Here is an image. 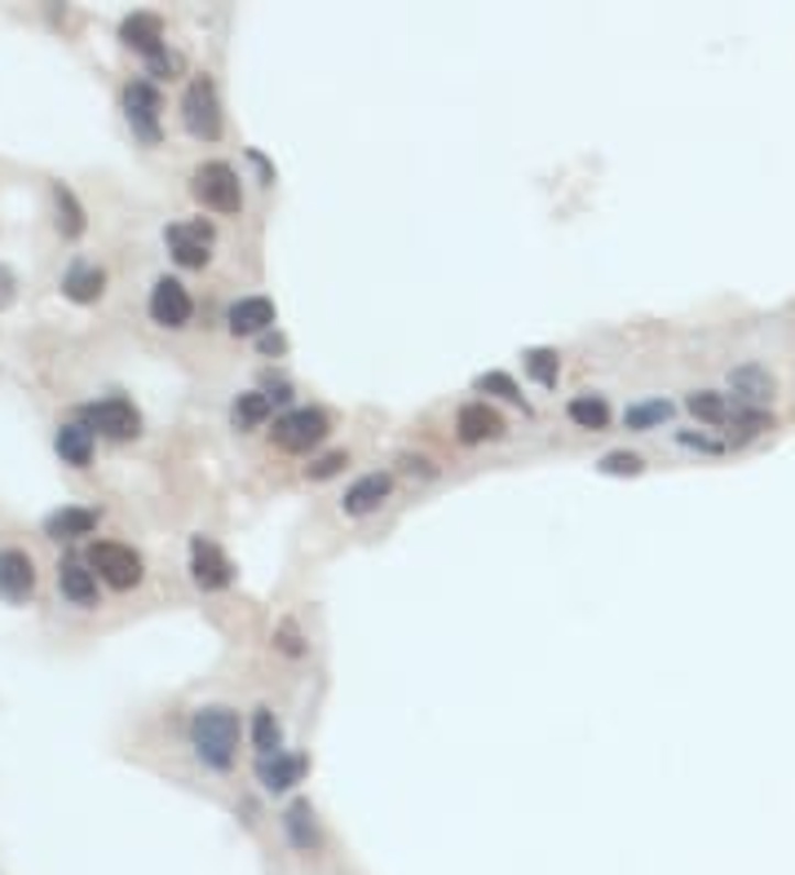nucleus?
Instances as JSON below:
<instances>
[{
  "mask_svg": "<svg viewBox=\"0 0 795 875\" xmlns=\"http://www.w3.org/2000/svg\"><path fill=\"white\" fill-rule=\"evenodd\" d=\"M190 575H195L199 589H226V583L235 579L226 553H221L213 539H204V535L190 544Z\"/></svg>",
  "mask_w": 795,
  "mask_h": 875,
  "instance_id": "obj_11",
  "label": "nucleus"
},
{
  "mask_svg": "<svg viewBox=\"0 0 795 875\" xmlns=\"http://www.w3.org/2000/svg\"><path fill=\"white\" fill-rule=\"evenodd\" d=\"M667 416H672V403H667V398H654V403L628 407V412H623V425H628V429H654V425H663Z\"/></svg>",
  "mask_w": 795,
  "mask_h": 875,
  "instance_id": "obj_29",
  "label": "nucleus"
},
{
  "mask_svg": "<svg viewBox=\"0 0 795 875\" xmlns=\"http://www.w3.org/2000/svg\"><path fill=\"white\" fill-rule=\"evenodd\" d=\"M265 416H270V394H239L235 407H230L235 429H257Z\"/></svg>",
  "mask_w": 795,
  "mask_h": 875,
  "instance_id": "obj_25",
  "label": "nucleus"
},
{
  "mask_svg": "<svg viewBox=\"0 0 795 875\" xmlns=\"http://www.w3.org/2000/svg\"><path fill=\"white\" fill-rule=\"evenodd\" d=\"M182 120H186V129H190L195 138H204V142L221 138V102H217V89H213L208 76L190 80V89H186V98H182Z\"/></svg>",
  "mask_w": 795,
  "mask_h": 875,
  "instance_id": "obj_3",
  "label": "nucleus"
},
{
  "mask_svg": "<svg viewBox=\"0 0 795 875\" xmlns=\"http://www.w3.org/2000/svg\"><path fill=\"white\" fill-rule=\"evenodd\" d=\"M680 447H698V451H725L720 438H707V434H680Z\"/></svg>",
  "mask_w": 795,
  "mask_h": 875,
  "instance_id": "obj_35",
  "label": "nucleus"
},
{
  "mask_svg": "<svg viewBox=\"0 0 795 875\" xmlns=\"http://www.w3.org/2000/svg\"><path fill=\"white\" fill-rule=\"evenodd\" d=\"M257 778L270 787V791H287L305 778V756H287V752H274V756H261L257 761Z\"/></svg>",
  "mask_w": 795,
  "mask_h": 875,
  "instance_id": "obj_14",
  "label": "nucleus"
},
{
  "mask_svg": "<svg viewBox=\"0 0 795 875\" xmlns=\"http://www.w3.org/2000/svg\"><path fill=\"white\" fill-rule=\"evenodd\" d=\"M345 464H349V456H345V451H331V456H323V460L309 464V478H314V482H318V478H331V473H340Z\"/></svg>",
  "mask_w": 795,
  "mask_h": 875,
  "instance_id": "obj_33",
  "label": "nucleus"
},
{
  "mask_svg": "<svg viewBox=\"0 0 795 875\" xmlns=\"http://www.w3.org/2000/svg\"><path fill=\"white\" fill-rule=\"evenodd\" d=\"M478 390L500 394V398H509V403H522V390H518V385H513V376H504V372H487V376H478Z\"/></svg>",
  "mask_w": 795,
  "mask_h": 875,
  "instance_id": "obj_32",
  "label": "nucleus"
},
{
  "mask_svg": "<svg viewBox=\"0 0 795 875\" xmlns=\"http://www.w3.org/2000/svg\"><path fill=\"white\" fill-rule=\"evenodd\" d=\"M98 526V513L94 508H58L45 517V535L50 539H76V535H89Z\"/></svg>",
  "mask_w": 795,
  "mask_h": 875,
  "instance_id": "obj_19",
  "label": "nucleus"
},
{
  "mask_svg": "<svg viewBox=\"0 0 795 875\" xmlns=\"http://www.w3.org/2000/svg\"><path fill=\"white\" fill-rule=\"evenodd\" d=\"M270 438H274V447H279V451H309V447H318V442L327 438V416H323V412H314V407L287 412V416H279V420H274Z\"/></svg>",
  "mask_w": 795,
  "mask_h": 875,
  "instance_id": "obj_4",
  "label": "nucleus"
},
{
  "mask_svg": "<svg viewBox=\"0 0 795 875\" xmlns=\"http://www.w3.org/2000/svg\"><path fill=\"white\" fill-rule=\"evenodd\" d=\"M252 743H257V752H261V756L283 752V725L274 721V712H270V708H261V712L252 717Z\"/></svg>",
  "mask_w": 795,
  "mask_h": 875,
  "instance_id": "obj_26",
  "label": "nucleus"
},
{
  "mask_svg": "<svg viewBox=\"0 0 795 875\" xmlns=\"http://www.w3.org/2000/svg\"><path fill=\"white\" fill-rule=\"evenodd\" d=\"M729 425H733V429H729V442L742 447V442H751L760 429H773V416H769L764 407H733V412H729Z\"/></svg>",
  "mask_w": 795,
  "mask_h": 875,
  "instance_id": "obj_23",
  "label": "nucleus"
},
{
  "mask_svg": "<svg viewBox=\"0 0 795 875\" xmlns=\"http://www.w3.org/2000/svg\"><path fill=\"white\" fill-rule=\"evenodd\" d=\"M190 743L204 765L230 769V761L239 752V717L230 708H199L190 721Z\"/></svg>",
  "mask_w": 795,
  "mask_h": 875,
  "instance_id": "obj_1",
  "label": "nucleus"
},
{
  "mask_svg": "<svg viewBox=\"0 0 795 875\" xmlns=\"http://www.w3.org/2000/svg\"><path fill=\"white\" fill-rule=\"evenodd\" d=\"M36 589V566L19 548H0V598L6 602H28Z\"/></svg>",
  "mask_w": 795,
  "mask_h": 875,
  "instance_id": "obj_9",
  "label": "nucleus"
},
{
  "mask_svg": "<svg viewBox=\"0 0 795 875\" xmlns=\"http://www.w3.org/2000/svg\"><path fill=\"white\" fill-rule=\"evenodd\" d=\"M146 63H151V72H155V76H177V72H182V58H177V54H168V50L151 54Z\"/></svg>",
  "mask_w": 795,
  "mask_h": 875,
  "instance_id": "obj_34",
  "label": "nucleus"
},
{
  "mask_svg": "<svg viewBox=\"0 0 795 875\" xmlns=\"http://www.w3.org/2000/svg\"><path fill=\"white\" fill-rule=\"evenodd\" d=\"M190 190H195V199H199L204 208H213V212H239V208H243L239 177H235V168H230V164H221V160H213V164L195 168Z\"/></svg>",
  "mask_w": 795,
  "mask_h": 875,
  "instance_id": "obj_2",
  "label": "nucleus"
},
{
  "mask_svg": "<svg viewBox=\"0 0 795 875\" xmlns=\"http://www.w3.org/2000/svg\"><path fill=\"white\" fill-rule=\"evenodd\" d=\"M89 561L111 589H133V583H142V557L124 544H94Z\"/></svg>",
  "mask_w": 795,
  "mask_h": 875,
  "instance_id": "obj_5",
  "label": "nucleus"
},
{
  "mask_svg": "<svg viewBox=\"0 0 795 875\" xmlns=\"http://www.w3.org/2000/svg\"><path fill=\"white\" fill-rule=\"evenodd\" d=\"M58 589H63V598H72L76 606H89V602H98V575H94L85 561H63V566H58Z\"/></svg>",
  "mask_w": 795,
  "mask_h": 875,
  "instance_id": "obj_17",
  "label": "nucleus"
},
{
  "mask_svg": "<svg viewBox=\"0 0 795 875\" xmlns=\"http://www.w3.org/2000/svg\"><path fill=\"white\" fill-rule=\"evenodd\" d=\"M168 248H173V256H177L182 265H190V270L204 265V261L213 256V252H208V248H213V221L199 217V221L173 226V230H168Z\"/></svg>",
  "mask_w": 795,
  "mask_h": 875,
  "instance_id": "obj_10",
  "label": "nucleus"
},
{
  "mask_svg": "<svg viewBox=\"0 0 795 875\" xmlns=\"http://www.w3.org/2000/svg\"><path fill=\"white\" fill-rule=\"evenodd\" d=\"M102 283H107V274H102L98 265L76 261V265L67 270V278H63V292H67L72 302H98V297H102Z\"/></svg>",
  "mask_w": 795,
  "mask_h": 875,
  "instance_id": "obj_20",
  "label": "nucleus"
},
{
  "mask_svg": "<svg viewBox=\"0 0 795 875\" xmlns=\"http://www.w3.org/2000/svg\"><path fill=\"white\" fill-rule=\"evenodd\" d=\"M645 469V460L636 456V451H610V456H601V473H614V478H636Z\"/></svg>",
  "mask_w": 795,
  "mask_h": 875,
  "instance_id": "obj_31",
  "label": "nucleus"
},
{
  "mask_svg": "<svg viewBox=\"0 0 795 875\" xmlns=\"http://www.w3.org/2000/svg\"><path fill=\"white\" fill-rule=\"evenodd\" d=\"M389 491H393V478H389V473H367V478H358V482L345 491L340 508L353 513V517H362V513L380 508V504L389 500Z\"/></svg>",
  "mask_w": 795,
  "mask_h": 875,
  "instance_id": "obj_13",
  "label": "nucleus"
},
{
  "mask_svg": "<svg viewBox=\"0 0 795 875\" xmlns=\"http://www.w3.org/2000/svg\"><path fill=\"white\" fill-rule=\"evenodd\" d=\"M54 199H58V230L67 234V239H76L80 230H85V212H80V204H76V195L58 182L54 186Z\"/></svg>",
  "mask_w": 795,
  "mask_h": 875,
  "instance_id": "obj_27",
  "label": "nucleus"
},
{
  "mask_svg": "<svg viewBox=\"0 0 795 875\" xmlns=\"http://www.w3.org/2000/svg\"><path fill=\"white\" fill-rule=\"evenodd\" d=\"M689 412H694L698 420H707V425H729V403H725V394H711V390L689 394Z\"/></svg>",
  "mask_w": 795,
  "mask_h": 875,
  "instance_id": "obj_28",
  "label": "nucleus"
},
{
  "mask_svg": "<svg viewBox=\"0 0 795 875\" xmlns=\"http://www.w3.org/2000/svg\"><path fill=\"white\" fill-rule=\"evenodd\" d=\"M120 36H124V45L142 50L146 58L164 50V28H160V19H155V14H133V19H124Z\"/></svg>",
  "mask_w": 795,
  "mask_h": 875,
  "instance_id": "obj_18",
  "label": "nucleus"
},
{
  "mask_svg": "<svg viewBox=\"0 0 795 875\" xmlns=\"http://www.w3.org/2000/svg\"><path fill=\"white\" fill-rule=\"evenodd\" d=\"M526 372H531V381H540L544 390H553V385H557V372H562L557 350H531V354H526Z\"/></svg>",
  "mask_w": 795,
  "mask_h": 875,
  "instance_id": "obj_30",
  "label": "nucleus"
},
{
  "mask_svg": "<svg viewBox=\"0 0 795 875\" xmlns=\"http://www.w3.org/2000/svg\"><path fill=\"white\" fill-rule=\"evenodd\" d=\"M570 420L579 425V429H592V434H601L606 425H610V403L601 398V394H579V398H570Z\"/></svg>",
  "mask_w": 795,
  "mask_h": 875,
  "instance_id": "obj_22",
  "label": "nucleus"
},
{
  "mask_svg": "<svg viewBox=\"0 0 795 875\" xmlns=\"http://www.w3.org/2000/svg\"><path fill=\"white\" fill-rule=\"evenodd\" d=\"M283 827H287V840H292L296 849H314V844H318V831H314V809H309V800H296V805L283 813Z\"/></svg>",
  "mask_w": 795,
  "mask_h": 875,
  "instance_id": "obj_24",
  "label": "nucleus"
},
{
  "mask_svg": "<svg viewBox=\"0 0 795 875\" xmlns=\"http://www.w3.org/2000/svg\"><path fill=\"white\" fill-rule=\"evenodd\" d=\"M85 425L98 429V434H107V438H133V434H142V416H138V407L129 398H102V403L85 407Z\"/></svg>",
  "mask_w": 795,
  "mask_h": 875,
  "instance_id": "obj_6",
  "label": "nucleus"
},
{
  "mask_svg": "<svg viewBox=\"0 0 795 875\" xmlns=\"http://www.w3.org/2000/svg\"><path fill=\"white\" fill-rule=\"evenodd\" d=\"M190 292L177 283V278H160L151 287V319L160 328H186L190 324Z\"/></svg>",
  "mask_w": 795,
  "mask_h": 875,
  "instance_id": "obj_7",
  "label": "nucleus"
},
{
  "mask_svg": "<svg viewBox=\"0 0 795 875\" xmlns=\"http://www.w3.org/2000/svg\"><path fill=\"white\" fill-rule=\"evenodd\" d=\"M124 111H129V124H133V133L142 138V142H160V94L146 85V80H138V85H129L124 89Z\"/></svg>",
  "mask_w": 795,
  "mask_h": 875,
  "instance_id": "obj_8",
  "label": "nucleus"
},
{
  "mask_svg": "<svg viewBox=\"0 0 795 875\" xmlns=\"http://www.w3.org/2000/svg\"><path fill=\"white\" fill-rule=\"evenodd\" d=\"M729 390H733V407H764L773 398V381L760 368H738L729 376Z\"/></svg>",
  "mask_w": 795,
  "mask_h": 875,
  "instance_id": "obj_16",
  "label": "nucleus"
},
{
  "mask_svg": "<svg viewBox=\"0 0 795 875\" xmlns=\"http://www.w3.org/2000/svg\"><path fill=\"white\" fill-rule=\"evenodd\" d=\"M456 429H460V442H487V438L504 434V420L487 403H465L460 416H456Z\"/></svg>",
  "mask_w": 795,
  "mask_h": 875,
  "instance_id": "obj_12",
  "label": "nucleus"
},
{
  "mask_svg": "<svg viewBox=\"0 0 795 875\" xmlns=\"http://www.w3.org/2000/svg\"><path fill=\"white\" fill-rule=\"evenodd\" d=\"M54 447H58V456L67 464H89V456H94V429L89 425H63L58 438H54Z\"/></svg>",
  "mask_w": 795,
  "mask_h": 875,
  "instance_id": "obj_21",
  "label": "nucleus"
},
{
  "mask_svg": "<svg viewBox=\"0 0 795 875\" xmlns=\"http://www.w3.org/2000/svg\"><path fill=\"white\" fill-rule=\"evenodd\" d=\"M230 332L235 337H257V332H265L270 324H274V306L265 302V297H243V302H235L230 306Z\"/></svg>",
  "mask_w": 795,
  "mask_h": 875,
  "instance_id": "obj_15",
  "label": "nucleus"
}]
</instances>
